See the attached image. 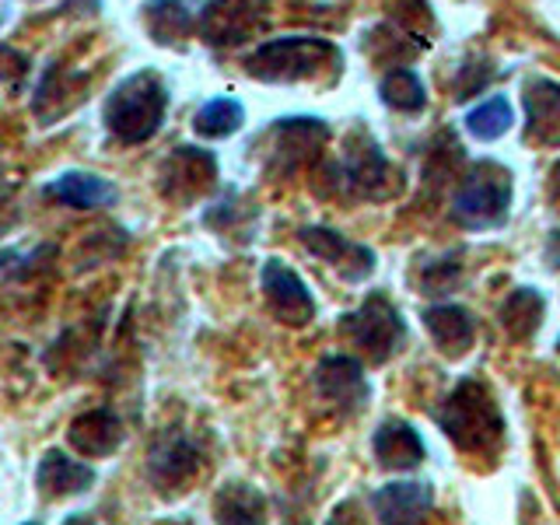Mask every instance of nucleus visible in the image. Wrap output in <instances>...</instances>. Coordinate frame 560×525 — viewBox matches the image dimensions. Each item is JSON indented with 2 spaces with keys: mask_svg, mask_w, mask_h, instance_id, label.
Listing matches in <instances>:
<instances>
[{
  "mask_svg": "<svg viewBox=\"0 0 560 525\" xmlns=\"http://www.w3.org/2000/svg\"><path fill=\"white\" fill-rule=\"evenodd\" d=\"M25 525H39V522H25Z\"/></svg>",
  "mask_w": 560,
  "mask_h": 525,
  "instance_id": "26",
  "label": "nucleus"
},
{
  "mask_svg": "<svg viewBox=\"0 0 560 525\" xmlns=\"http://www.w3.org/2000/svg\"><path fill=\"white\" fill-rule=\"evenodd\" d=\"M168 109V88L154 70L122 78L105 102V127L122 144H144L158 133Z\"/></svg>",
  "mask_w": 560,
  "mask_h": 525,
  "instance_id": "2",
  "label": "nucleus"
},
{
  "mask_svg": "<svg viewBox=\"0 0 560 525\" xmlns=\"http://www.w3.org/2000/svg\"><path fill=\"white\" fill-rule=\"evenodd\" d=\"M466 130L477 137V140H498L512 130V105H508L504 95H490L480 105H472L469 116H466Z\"/></svg>",
  "mask_w": 560,
  "mask_h": 525,
  "instance_id": "22",
  "label": "nucleus"
},
{
  "mask_svg": "<svg viewBox=\"0 0 560 525\" xmlns=\"http://www.w3.org/2000/svg\"><path fill=\"white\" fill-rule=\"evenodd\" d=\"M378 95L385 105H393V109H399V113H417V109H424V102H428L424 81H420L407 67H393L389 74H382Z\"/></svg>",
  "mask_w": 560,
  "mask_h": 525,
  "instance_id": "21",
  "label": "nucleus"
},
{
  "mask_svg": "<svg viewBox=\"0 0 560 525\" xmlns=\"http://www.w3.org/2000/svg\"><path fill=\"white\" fill-rule=\"evenodd\" d=\"M557 354H560V340H557Z\"/></svg>",
  "mask_w": 560,
  "mask_h": 525,
  "instance_id": "27",
  "label": "nucleus"
},
{
  "mask_svg": "<svg viewBox=\"0 0 560 525\" xmlns=\"http://www.w3.org/2000/svg\"><path fill=\"white\" fill-rule=\"evenodd\" d=\"M158 525H189V522H158Z\"/></svg>",
  "mask_w": 560,
  "mask_h": 525,
  "instance_id": "25",
  "label": "nucleus"
},
{
  "mask_svg": "<svg viewBox=\"0 0 560 525\" xmlns=\"http://www.w3.org/2000/svg\"><path fill=\"white\" fill-rule=\"evenodd\" d=\"M95 483V469L84 466L70 455L49 448L43 455L39 469H35V487L43 490V498H67V494H81Z\"/></svg>",
  "mask_w": 560,
  "mask_h": 525,
  "instance_id": "12",
  "label": "nucleus"
},
{
  "mask_svg": "<svg viewBox=\"0 0 560 525\" xmlns=\"http://www.w3.org/2000/svg\"><path fill=\"white\" fill-rule=\"evenodd\" d=\"M512 207V175L494 162H480L455 192L452 214L466 228H498L508 221Z\"/></svg>",
  "mask_w": 560,
  "mask_h": 525,
  "instance_id": "4",
  "label": "nucleus"
},
{
  "mask_svg": "<svg viewBox=\"0 0 560 525\" xmlns=\"http://www.w3.org/2000/svg\"><path fill=\"white\" fill-rule=\"evenodd\" d=\"M63 525H95V522H92V518H84V515H70Z\"/></svg>",
  "mask_w": 560,
  "mask_h": 525,
  "instance_id": "24",
  "label": "nucleus"
},
{
  "mask_svg": "<svg viewBox=\"0 0 560 525\" xmlns=\"http://www.w3.org/2000/svg\"><path fill=\"white\" fill-rule=\"evenodd\" d=\"M49 197H57L60 203H70V207H105L116 200V186L109 179H102V175H92V172H63L57 175L49 186H46Z\"/></svg>",
  "mask_w": 560,
  "mask_h": 525,
  "instance_id": "16",
  "label": "nucleus"
},
{
  "mask_svg": "<svg viewBox=\"0 0 560 525\" xmlns=\"http://www.w3.org/2000/svg\"><path fill=\"white\" fill-rule=\"evenodd\" d=\"M434 504V494L428 483H389L375 490L372 498V508L382 525H417L420 518H424L431 512Z\"/></svg>",
  "mask_w": 560,
  "mask_h": 525,
  "instance_id": "10",
  "label": "nucleus"
},
{
  "mask_svg": "<svg viewBox=\"0 0 560 525\" xmlns=\"http://www.w3.org/2000/svg\"><path fill=\"white\" fill-rule=\"evenodd\" d=\"M262 294H267L277 319H284L288 326H302L315 315V302L305 280L280 259L262 262Z\"/></svg>",
  "mask_w": 560,
  "mask_h": 525,
  "instance_id": "6",
  "label": "nucleus"
},
{
  "mask_svg": "<svg viewBox=\"0 0 560 525\" xmlns=\"http://www.w3.org/2000/svg\"><path fill=\"white\" fill-rule=\"evenodd\" d=\"M144 22L154 43H179L197 25V4L192 0H151L144 8Z\"/></svg>",
  "mask_w": 560,
  "mask_h": 525,
  "instance_id": "19",
  "label": "nucleus"
},
{
  "mask_svg": "<svg viewBox=\"0 0 560 525\" xmlns=\"http://www.w3.org/2000/svg\"><path fill=\"white\" fill-rule=\"evenodd\" d=\"M525 137L536 144H560V84L533 78L525 84Z\"/></svg>",
  "mask_w": 560,
  "mask_h": 525,
  "instance_id": "9",
  "label": "nucleus"
},
{
  "mask_svg": "<svg viewBox=\"0 0 560 525\" xmlns=\"http://www.w3.org/2000/svg\"><path fill=\"white\" fill-rule=\"evenodd\" d=\"M148 472L162 490H175L200 472V452H197V445L186 442V438H179V434L165 438V442L151 452Z\"/></svg>",
  "mask_w": 560,
  "mask_h": 525,
  "instance_id": "11",
  "label": "nucleus"
},
{
  "mask_svg": "<svg viewBox=\"0 0 560 525\" xmlns=\"http://www.w3.org/2000/svg\"><path fill=\"white\" fill-rule=\"evenodd\" d=\"M547 315V298L536 288H515L501 305V329L512 340H529Z\"/></svg>",
  "mask_w": 560,
  "mask_h": 525,
  "instance_id": "18",
  "label": "nucleus"
},
{
  "mask_svg": "<svg viewBox=\"0 0 560 525\" xmlns=\"http://www.w3.org/2000/svg\"><path fill=\"white\" fill-rule=\"evenodd\" d=\"M315 393L343 413H354L368 402V382L358 358L329 354L315 368Z\"/></svg>",
  "mask_w": 560,
  "mask_h": 525,
  "instance_id": "7",
  "label": "nucleus"
},
{
  "mask_svg": "<svg viewBox=\"0 0 560 525\" xmlns=\"http://www.w3.org/2000/svg\"><path fill=\"white\" fill-rule=\"evenodd\" d=\"M375 459L378 466L402 472V469H417L424 463V442L420 434L407 424V420H385L375 431Z\"/></svg>",
  "mask_w": 560,
  "mask_h": 525,
  "instance_id": "13",
  "label": "nucleus"
},
{
  "mask_svg": "<svg viewBox=\"0 0 560 525\" xmlns=\"http://www.w3.org/2000/svg\"><path fill=\"white\" fill-rule=\"evenodd\" d=\"M424 326L434 337V343L442 347L448 358L466 354V350L472 347V332H477V326H472V315L463 305H448V302L445 305H431L424 312Z\"/></svg>",
  "mask_w": 560,
  "mask_h": 525,
  "instance_id": "15",
  "label": "nucleus"
},
{
  "mask_svg": "<svg viewBox=\"0 0 560 525\" xmlns=\"http://www.w3.org/2000/svg\"><path fill=\"white\" fill-rule=\"evenodd\" d=\"M550 197H553V200L560 203V162H557V165L550 168Z\"/></svg>",
  "mask_w": 560,
  "mask_h": 525,
  "instance_id": "23",
  "label": "nucleus"
},
{
  "mask_svg": "<svg viewBox=\"0 0 560 525\" xmlns=\"http://www.w3.org/2000/svg\"><path fill=\"white\" fill-rule=\"evenodd\" d=\"M438 428L445 438L469 455H490L504 442V417L494 396L480 378H466L448 393L438 410Z\"/></svg>",
  "mask_w": 560,
  "mask_h": 525,
  "instance_id": "1",
  "label": "nucleus"
},
{
  "mask_svg": "<svg viewBox=\"0 0 560 525\" xmlns=\"http://www.w3.org/2000/svg\"><path fill=\"white\" fill-rule=\"evenodd\" d=\"M417 525H420V522H417Z\"/></svg>",
  "mask_w": 560,
  "mask_h": 525,
  "instance_id": "28",
  "label": "nucleus"
},
{
  "mask_svg": "<svg viewBox=\"0 0 560 525\" xmlns=\"http://www.w3.org/2000/svg\"><path fill=\"white\" fill-rule=\"evenodd\" d=\"M340 329L347 332V340L364 350L368 361H389L396 350L407 340V323L399 319V312L385 294H368L364 305L358 312L343 315Z\"/></svg>",
  "mask_w": 560,
  "mask_h": 525,
  "instance_id": "5",
  "label": "nucleus"
},
{
  "mask_svg": "<svg viewBox=\"0 0 560 525\" xmlns=\"http://www.w3.org/2000/svg\"><path fill=\"white\" fill-rule=\"evenodd\" d=\"M218 525H267V498L249 483H228L214 498Z\"/></svg>",
  "mask_w": 560,
  "mask_h": 525,
  "instance_id": "17",
  "label": "nucleus"
},
{
  "mask_svg": "<svg viewBox=\"0 0 560 525\" xmlns=\"http://www.w3.org/2000/svg\"><path fill=\"white\" fill-rule=\"evenodd\" d=\"M340 63V49L319 35H284V39L262 43L245 70L259 81H302L319 74V70H332Z\"/></svg>",
  "mask_w": 560,
  "mask_h": 525,
  "instance_id": "3",
  "label": "nucleus"
},
{
  "mask_svg": "<svg viewBox=\"0 0 560 525\" xmlns=\"http://www.w3.org/2000/svg\"><path fill=\"white\" fill-rule=\"evenodd\" d=\"M119 442H122V424L109 410H88L70 424V445L84 459H102V455L116 452Z\"/></svg>",
  "mask_w": 560,
  "mask_h": 525,
  "instance_id": "14",
  "label": "nucleus"
},
{
  "mask_svg": "<svg viewBox=\"0 0 560 525\" xmlns=\"http://www.w3.org/2000/svg\"><path fill=\"white\" fill-rule=\"evenodd\" d=\"M242 122H245L242 102L232 95H221L200 105V113L192 116V130L200 137H232L235 130H242Z\"/></svg>",
  "mask_w": 560,
  "mask_h": 525,
  "instance_id": "20",
  "label": "nucleus"
},
{
  "mask_svg": "<svg viewBox=\"0 0 560 525\" xmlns=\"http://www.w3.org/2000/svg\"><path fill=\"white\" fill-rule=\"evenodd\" d=\"M302 245L319 259H326L343 280H364L375 270V253L368 245L350 242L340 232H329V228H302Z\"/></svg>",
  "mask_w": 560,
  "mask_h": 525,
  "instance_id": "8",
  "label": "nucleus"
}]
</instances>
